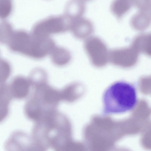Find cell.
Listing matches in <instances>:
<instances>
[{"label":"cell","instance_id":"obj_1","mask_svg":"<svg viewBox=\"0 0 151 151\" xmlns=\"http://www.w3.org/2000/svg\"><path fill=\"white\" fill-rule=\"evenodd\" d=\"M72 129L68 118L58 111L35 122L32 139L47 150L59 148L72 140Z\"/></svg>","mask_w":151,"mask_h":151},{"label":"cell","instance_id":"obj_2","mask_svg":"<svg viewBox=\"0 0 151 151\" xmlns=\"http://www.w3.org/2000/svg\"><path fill=\"white\" fill-rule=\"evenodd\" d=\"M25 103L24 112L26 117L35 122L45 116L57 111L61 101L59 90L47 83L36 86Z\"/></svg>","mask_w":151,"mask_h":151},{"label":"cell","instance_id":"obj_3","mask_svg":"<svg viewBox=\"0 0 151 151\" xmlns=\"http://www.w3.org/2000/svg\"><path fill=\"white\" fill-rule=\"evenodd\" d=\"M137 101V90L134 85L122 81L114 82L103 94V113L119 114L129 111L135 106Z\"/></svg>","mask_w":151,"mask_h":151},{"label":"cell","instance_id":"obj_4","mask_svg":"<svg viewBox=\"0 0 151 151\" xmlns=\"http://www.w3.org/2000/svg\"><path fill=\"white\" fill-rule=\"evenodd\" d=\"M88 151H111L122 138L120 127L105 125L86 126L83 131Z\"/></svg>","mask_w":151,"mask_h":151},{"label":"cell","instance_id":"obj_5","mask_svg":"<svg viewBox=\"0 0 151 151\" xmlns=\"http://www.w3.org/2000/svg\"><path fill=\"white\" fill-rule=\"evenodd\" d=\"M71 21L64 15L50 16L37 21L33 26L31 32L39 37H51L52 35L70 30Z\"/></svg>","mask_w":151,"mask_h":151},{"label":"cell","instance_id":"obj_6","mask_svg":"<svg viewBox=\"0 0 151 151\" xmlns=\"http://www.w3.org/2000/svg\"><path fill=\"white\" fill-rule=\"evenodd\" d=\"M83 47L87 55L93 62H104L109 57V51L106 45L97 36H90L85 39Z\"/></svg>","mask_w":151,"mask_h":151},{"label":"cell","instance_id":"obj_7","mask_svg":"<svg viewBox=\"0 0 151 151\" xmlns=\"http://www.w3.org/2000/svg\"><path fill=\"white\" fill-rule=\"evenodd\" d=\"M12 98L22 100L29 95L31 87L28 78L22 75L14 77L9 85Z\"/></svg>","mask_w":151,"mask_h":151},{"label":"cell","instance_id":"obj_8","mask_svg":"<svg viewBox=\"0 0 151 151\" xmlns=\"http://www.w3.org/2000/svg\"><path fill=\"white\" fill-rule=\"evenodd\" d=\"M26 133L20 130L14 132L6 141V151H25L32 141Z\"/></svg>","mask_w":151,"mask_h":151},{"label":"cell","instance_id":"obj_9","mask_svg":"<svg viewBox=\"0 0 151 151\" xmlns=\"http://www.w3.org/2000/svg\"><path fill=\"white\" fill-rule=\"evenodd\" d=\"M69 30L76 38L85 39L93 32V27L89 19L82 17L71 21Z\"/></svg>","mask_w":151,"mask_h":151},{"label":"cell","instance_id":"obj_10","mask_svg":"<svg viewBox=\"0 0 151 151\" xmlns=\"http://www.w3.org/2000/svg\"><path fill=\"white\" fill-rule=\"evenodd\" d=\"M31 36L30 32L23 29L14 31L7 44L12 51L23 54Z\"/></svg>","mask_w":151,"mask_h":151},{"label":"cell","instance_id":"obj_11","mask_svg":"<svg viewBox=\"0 0 151 151\" xmlns=\"http://www.w3.org/2000/svg\"><path fill=\"white\" fill-rule=\"evenodd\" d=\"M139 54V52L130 45L128 47L110 50L109 52V57L115 62L131 63L137 59Z\"/></svg>","mask_w":151,"mask_h":151},{"label":"cell","instance_id":"obj_12","mask_svg":"<svg viewBox=\"0 0 151 151\" xmlns=\"http://www.w3.org/2000/svg\"><path fill=\"white\" fill-rule=\"evenodd\" d=\"M83 92V86L80 83L72 82L60 90L61 100L69 103H73L81 97Z\"/></svg>","mask_w":151,"mask_h":151},{"label":"cell","instance_id":"obj_13","mask_svg":"<svg viewBox=\"0 0 151 151\" xmlns=\"http://www.w3.org/2000/svg\"><path fill=\"white\" fill-rule=\"evenodd\" d=\"M12 98L9 85L5 83L0 85V123L8 116L9 105Z\"/></svg>","mask_w":151,"mask_h":151},{"label":"cell","instance_id":"obj_14","mask_svg":"<svg viewBox=\"0 0 151 151\" xmlns=\"http://www.w3.org/2000/svg\"><path fill=\"white\" fill-rule=\"evenodd\" d=\"M52 62L59 67L65 66L70 61L72 55L70 51L61 46H55L50 55Z\"/></svg>","mask_w":151,"mask_h":151},{"label":"cell","instance_id":"obj_15","mask_svg":"<svg viewBox=\"0 0 151 151\" xmlns=\"http://www.w3.org/2000/svg\"><path fill=\"white\" fill-rule=\"evenodd\" d=\"M150 22L151 10H139L132 17L130 24L134 29L143 30L148 27Z\"/></svg>","mask_w":151,"mask_h":151},{"label":"cell","instance_id":"obj_16","mask_svg":"<svg viewBox=\"0 0 151 151\" xmlns=\"http://www.w3.org/2000/svg\"><path fill=\"white\" fill-rule=\"evenodd\" d=\"M85 2L81 0H72L65 5L64 14L71 21L82 17L85 11Z\"/></svg>","mask_w":151,"mask_h":151},{"label":"cell","instance_id":"obj_17","mask_svg":"<svg viewBox=\"0 0 151 151\" xmlns=\"http://www.w3.org/2000/svg\"><path fill=\"white\" fill-rule=\"evenodd\" d=\"M151 35L142 33L136 36L132 41L131 45L139 52L148 55H151Z\"/></svg>","mask_w":151,"mask_h":151},{"label":"cell","instance_id":"obj_18","mask_svg":"<svg viewBox=\"0 0 151 151\" xmlns=\"http://www.w3.org/2000/svg\"><path fill=\"white\" fill-rule=\"evenodd\" d=\"M132 5L131 1L115 0L111 4V9L118 18L121 19L129 10Z\"/></svg>","mask_w":151,"mask_h":151},{"label":"cell","instance_id":"obj_19","mask_svg":"<svg viewBox=\"0 0 151 151\" xmlns=\"http://www.w3.org/2000/svg\"><path fill=\"white\" fill-rule=\"evenodd\" d=\"M28 79L31 87L47 82L48 76L47 72L43 69L37 68L30 72Z\"/></svg>","mask_w":151,"mask_h":151},{"label":"cell","instance_id":"obj_20","mask_svg":"<svg viewBox=\"0 0 151 151\" xmlns=\"http://www.w3.org/2000/svg\"><path fill=\"white\" fill-rule=\"evenodd\" d=\"M12 26L5 20L0 22V42L7 44L14 32Z\"/></svg>","mask_w":151,"mask_h":151},{"label":"cell","instance_id":"obj_21","mask_svg":"<svg viewBox=\"0 0 151 151\" xmlns=\"http://www.w3.org/2000/svg\"><path fill=\"white\" fill-rule=\"evenodd\" d=\"M54 151H88L85 144L72 139Z\"/></svg>","mask_w":151,"mask_h":151},{"label":"cell","instance_id":"obj_22","mask_svg":"<svg viewBox=\"0 0 151 151\" xmlns=\"http://www.w3.org/2000/svg\"><path fill=\"white\" fill-rule=\"evenodd\" d=\"M11 66L6 60L0 58V85L5 83L10 76Z\"/></svg>","mask_w":151,"mask_h":151},{"label":"cell","instance_id":"obj_23","mask_svg":"<svg viewBox=\"0 0 151 151\" xmlns=\"http://www.w3.org/2000/svg\"><path fill=\"white\" fill-rule=\"evenodd\" d=\"M13 4L10 0H0V19L5 20L11 14Z\"/></svg>","mask_w":151,"mask_h":151},{"label":"cell","instance_id":"obj_24","mask_svg":"<svg viewBox=\"0 0 151 151\" xmlns=\"http://www.w3.org/2000/svg\"><path fill=\"white\" fill-rule=\"evenodd\" d=\"M140 144L142 147L146 150L151 149V131L149 129L143 130L141 132Z\"/></svg>","mask_w":151,"mask_h":151},{"label":"cell","instance_id":"obj_25","mask_svg":"<svg viewBox=\"0 0 151 151\" xmlns=\"http://www.w3.org/2000/svg\"><path fill=\"white\" fill-rule=\"evenodd\" d=\"M132 4L139 10H151V2L150 0L131 1Z\"/></svg>","mask_w":151,"mask_h":151},{"label":"cell","instance_id":"obj_26","mask_svg":"<svg viewBox=\"0 0 151 151\" xmlns=\"http://www.w3.org/2000/svg\"><path fill=\"white\" fill-rule=\"evenodd\" d=\"M47 150L32 139V141L29 145L25 151H46Z\"/></svg>","mask_w":151,"mask_h":151},{"label":"cell","instance_id":"obj_27","mask_svg":"<svg viewBox=\"0 0 151 151\" xmlns=\"http://www.w3.org/2000/svg\"><path fill=\"white\" fill-rule=\"evenodd\" d=\"M113 151H130L129 149L124 147H118L114 149Z\"/></svg>","mask_w":151,"mask_h":151}]
</instances>
